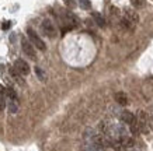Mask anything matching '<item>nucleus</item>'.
<instances>
[{
  "mask_svg": "<svg viewBox=\"0 0 153 151\" xmlns=\"http://www.w3.org/2000/svg\"><path fill=\"white\" fill-rule=\"evenodd\" d=\"M27 35H28V39L31 41V43H33L37 49L39 50H45L47 49V45H45V42L42 41L41 38H39V35H38L37 32L34 31L33 28H28L27 29Z\"/></svg>",
  "mask_w": 153,
  "mask_h": 151,
  "instance_id": "f257e3e1",
  "label": "nucleus"
},
{
  "mask_svg": "<svg viewBox=\"0 0 153 151\" xmlns=\"http://www.w3.org/2000/svg\"><path fill=\"white\" fill-rule=\"evenodd\" d=\"M41 29H42V32H44L48 38H55L56 34H58L56 27L53 25V23H52L49 18H45L41 23Z\"/></svg>",
  "mask_w": 153,
  "mask_h": 151,
  "instance_id": "f03ea898",
  "label": "nucleus"
},
{
  "mask_svg": "<svg viewBox=\"0 0 153 151\" xmlns=\"http://www.w3.org/2000/svg\"><path fill=\"white\" fill-rule=\"evenodd\" d=\"M21 48H23V52L30 57L31 60H37V53H35V46L31 43L30 39H25L23 38L21 39Z\"/></svg>",
  "mask_w": 153,
  "mask_h": 151,
  "instance_id": "7ed1b4c3",
  "label": "nucleus"
},
{
  "mask_svg": "<svg viewBox=\"0 0 153 151\" xmlns=\"http://www.w3.org/2000/svg\"><path fill=\"white\" fill-rule=\"evenodd\" d=\"M63 23H65V25L69 28V29H72V28H76V27H77L79 20H77V17H76L73 13L66 11V13H63Z\"/></svg>",
  "mask_w": 153,
  "mask_h": 151,
  "instance_id": "20e7f679",
  "label": "nucleus"
},
{
  "mask_svg": "<svg viewBox=\"0 0 153 151\" xmlns=\"http://www.w3.org/2000/svg\"><path fill=\"white\" fill-rule=\"evenodd\" d=\"M14 67L17 69L20 74H23L24 77L30 74V66H28L27 62H24L23 59H17L16 60V63H14Z\"/></svg>",
  "mask_w": 153,
  "mask_h": 151,
  "instance_id": "39448f33",
  "label": "nucleus"
},
{
  "mask_svg": "<svg viewBox=\"0 0 153 151\" xmlns=\"http://www.w3.org/2000/svg\"><path fill=\"white\" fill-rule=\"evenodd\" d=\"M138 124H139V129L142 132H148V115L142 112L140 110L139 113H138Z\"/></svg>",
  "mask_w": 153,
  "mask_h": 151,
  "instance_id": "423d86ee",
  "label": "nucleus"
},
{
  "mask_svg": "<svg viewBox=\"0 0 153 151\" xmlns=\"http://www.w3.org/2000/svg\"><path fill=\"white\" fill-rule=\"evenodd\" d=\"M135 120H136L135 115L131 113L129 110H124V112L121 113V122H122V123H125V124H128V126H131Z\"/></svg>",
  "mask_w": 153,
  "mask_h": 151,
  "instance_id": "0eeeda50",
  "label": "nucleus"
},
{
  "mask_svg": "<svg viewBox=\"0 0 153 151\" xmlns=\"http://www.w3.org/2000/svg\"><path fill=\"white\" fill-rule=\"evenodd\" d=\"M124 17H125L126 20H129L131 23H134V24H136L138 21H139L138 14L135 13L132 9H125V10H124Z\"/></svg>",
  "mask_w": 153,
  "mask_h": 151,
  "instance_id": "6e6552de",
  "label": "nucleus"
},
{
  "mask_svg": "<svg viewBox=\"0 0 153 151\" xmlns=\"http://www.w3.org/2000/svg\"><path fill=\"white\" fill-rule=\"evenodd\" d=\"M10 74H11V77L19 82L20 85H24V76L23 74H20L16 67H10Z\"/></svg>",
  "mask_w": 153,
  "mask_h": 151,
  "instance_id": "1a4fd4ad",
  "label": "nucleus"
},
{
  "mask_svg": "<svg viewBox=\"0 0 153 151\" xmlns=\"http://www.w3.org/2000/svg\"><path fill=\"white\" fill-rule=\"evenodd\" d=\"M6 98H7L6 90L0 87V110H3L6 106H7V101H6Z\"/></svg>",
  "mask_w": 153,
  "mask_h": 151,
  "instance_id": "9d476101",
  "label": "nucleus"
},
{
  "mask_svg": "<svg viewBox=\"0 0 153 151\" xmlns=\"http://www.w3.org/2000/svg\"><path fill=\"white\" fill-rule=\"evenodd\" d=\"M115 101L122 106H125L126 104H128V98H126V95L124 94V92H117L115 94Z\"/></svg>",
  "mask_w": 153,
  "mask_h": 151,
  "instance_id": "9b49d317",
  "label": "nucleus"
},
{
  "mask_svg": "<svg viewBox=\"0 0 153 151\" xmlns=\"http://www.w3.org/2000/svg\"><path fill=\"white\" fill-rule=\"evenodd\" d=\"M93 18H94V21L97 23L98 27H105V20H104V17H102L100 13L94 11V13H93Z\"/></svg>",
  "mask_w": 153,
  "mask_h": 151,
  "instance_id": "f8f14e48",
  "label": "nucleus"
},
{
  "mask_svg": "<svg viewBox=\"0 0 153 151\" xmlns=\"http://www.w3.org/2000/svg\"><path fill=\"white\" fill-rule=\"evenodd\" d=\"M121 27L124 28V29H129V31H132V29L135 28V24L131 23L129 20H126L125 17H122V18H121Z\"/></svg>",
  "mask_w": 153,
  "mask_h": 151,
  "instance_id": "ddd939ff",
  "label": "nucleus"
},
{
  "mask_svg": "<svg viewBox=\"0 0 153 151\" xmlns=\"http://www.w3.org/2000/svg\"><path fill=\"white\" fill-rule=\"evenodd\" d=\"M6 94H7V96H9L10 101H16V102H19L17 94H16V91L13 90V87H7V88H6Z\"/></svg>",
  "mask_w": 153,
  "mask_h": 151,
  "instance_id": "4468645a",
  "label": "nucleus"
},
{
  "mask_svg": "<svg viewBox=\"0 0 153 151\" xmlns=\"http://www.w3.org/2000/svg\"><path fill=\"white\" fill-rule=\"evenodd\" d=\"M7 108H9L10 113H16L17 110H19V102H16V101H10L7 102Z\"/></svg>",
  "mask_w": 153,
  "mask_h": 151,
  "instance_id": "2eb2a0df",
  "label": "nucleus"
},
{
  "mask_svg": "<svg viewBox=\"0 0 153 151\" xmlns=\"http://www.w3.org/2000/svg\"><path fill=\"white\" fill-rule=\"evenodd\" d=\"M35 74H37V77L41 80V81H45L47 80V76H45V73H44V70L41 69V67H35Z\"/></svg>",
  "mask_w": 153,
  "mask_h": 151,
  "instance_id": "dca6fc26",
  "label": "nucleus"
},
{
  "mask_svg": "<svg viewBox=\"0 0 153 151\" xmlns=\"http://www.w3.org/2000/svg\"><path fill=\"white\" fill-rule=\"evenodd\" d=\"M79 4H80L82 9L88 10L90 7H91V1H90V0H79Z\"/></svg>",
  "mask_w": 153,
  "mask_h": 151,
  "instance_id": "f3484780",
  "label": "nucleus"
},
{
  "mask_svg": "<svg viewBox=\"0 0 153 151\" xmlns=\"http://www.w3.org/2000/svg\"><path fill=\"white\" fill-rule=\"evenodd\" d=\"M131 3H132V6H134V7L140 9V7H143V6H145V0H131Z\"/></svg>",
  "mask_w": 153,
  "mask_h": 151,
  "instance_id": "a211bd4d",
  "label": "nucleus"
},
{
  "mask_svg": "<svg viewBox=\"0 0 153 151\" xmlns=\"http://www.w3.org/2000/svg\"><path fill=\"white\" fill-rule=\"evenodd\" d=\"M10 27V23H4V25H3V28H4V29H7V28Z\"/></svg>",
  "mask_w": 153,
  "mask_h": 151,
  "instance_id": "6ab92c4d",
  "label": "nucleus"
}]
</instances>
